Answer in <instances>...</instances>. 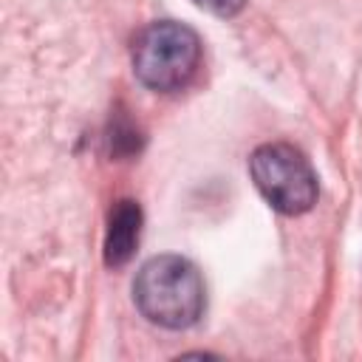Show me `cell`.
Returning <instances> with one entry per match:
<instances>
[{
  "mask_svg": "<svg viewBox=\"0 0 362 362\" xmlns=\"http://www.w3.org/2000/svg\"><path fill=\"white\" fill-rule=\"evenodd\" d=\"M139 235H141V209L136 201L122 198L113 204L110 215H107V232H105V263L119 269L124 266L136 246H139Z\"/></svg>",
  "mask_w": 362,
  "mask_h": 362,
  "instance_id": "277c9868",
  "label": "cell"
},
{
  "mask_svg": "<svg viewBox=\"0 0 362 362\" xmlns=\"http://www.w3.org/2000/svg\"><path fill=\"white\" fill-rule=\"evenodd\" d=\"M201 40L175 20H158L139 31L133 40V71L141 85L170 93L181 90L198 71Z\"/></svg>",
  "mask_w": 362,
  "mask_h": 362,
  "instance_id": "7a4b0ae2",
  "label": "cell"
},
{
  "mask_svg": "<svg viewBox=\"0 0 362 362\" xmlns=\"http://www.w3.org/2000/svg\"><path fill=\"white\" fill-rule=\"evenodd\" d=\"M139 311L161 328H189L204 314V280L195 263L181 255L150 257L133 283Z\"/></svg>",
  "mask_w": 362,
  "mask_h": 362,
  "instance_id": "6da1fadb",
  "label": "cell"
},
{
  "mask_svg": "<svg viewBox=\"0 0 362 362\" xmlns=\"http://www.w3.org/2000/svg\"><path fill=\"white\" fill-rule=\"evenodd\" d=\"M249 173L272 209L283 215L308 212L317 201V175L291 144H263L249 158Z\"/></svg>",
  "mask_w": 362,
  "mask_h": 362,
  "instance_id": "3957f363",
  "label": "cell"
},
{
  "mask_svg": "<svg viewBox=\"0 0 362 362\" xmlns=\"http://www.w3.org/2000/svg\"><path fill=\"white\" fill-rule=\"evenodd\" d=\"M139 141H141V136H139V130L130 124V119L116 116V119L110 122V150H113L116 156H130V153H136V150H139Z\"/></svg>",
  "mask_w": 362,
  "mask_h": 362,
  "instance_id": "5b68a950",
  "label": "cell"
},
{
  "mask_svg": "<svg viewBox=\"0 0 362 362\" xmlns=\"http://www.w3.org/2000/svg\"><path fill=\"white\" fill-rule=\"evenodd\" d=\"M195 6H201V8H206L209 14H218V17H232V14H238L240 8H243V3L246 0H192Z\"/></svg>",
  "mask_w": 362,
  "mask_h": 362,
  "instance_id": "8992f818",
  "label": "cell"
}]
</instances>
